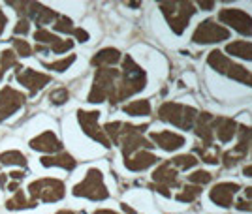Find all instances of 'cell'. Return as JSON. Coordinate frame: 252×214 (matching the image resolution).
<instances>
[{
	"label": "cell",
	"instance_id": "cell-3",
	"mask_svg": "<svg viewBox=\"0 0 252 214\" xmlns=\"http://www.w3.org/2000/svg\"><path fill=\"white\" fill-rule=\"evenodd\" d=\"M158 8L162 11L164 19L171 28V32L181 36L187 30L190 19L196 15V4L189 0H181V2H160Z\"/></svg>",
	"mask_w": 252,
	"mask_h": 214
},
{
	"label": "cell",
	"instance_id": "cell-21",
	"mask_svg": "<svg viewBox=\"0 0 252 214\" xmlns=\"http://www.w3.org/2000/svg\"><path fill=\"white\" fill-rule=\"evenodd\" d=\"M237 126L239 124L230 117L215 115V118H213V132H215V137L220 143H230L237 135Z\"/></svg>",
	"mask_w": 252,
	"mask_h": 214
},
{
	"label": "cell",
	"instance_id": "cell-32",
	"mask_svg": "<svg viewBox=\"0 0 252 214\" xmlns=\"http://www.w3.org/2000/svg\"><path fill=\"white\" fill-rule=\"evenodd\" d=\"M171 163V167H175V169H190V167H196L198 165V158L194 156V154H177V156H173L171 160H168Z\"/></svg>",
	"mask_w": 252,
	"mask_h": 214
},
{
	"label": "cell",
	"instance_id": "cell-51",
	"mask_svg": "<svg viewBox=\"0 0 252 214\" xmlns=\"http://www.w3.org/2000/svg\"><path fill=\"white\" fill-rule=\"evenodd\" d=\"M128 6H130V8H139L141 4H139V2H128Z\"/></svg>",
	"mask_w": 252,
	"mask_h": 214
},
{
	"label": "cell",
	"instance_id": "cell-36",
	"mask_svg": "<svg viewBox=\"0 0 252 214\" xmlns=\"http://www.w3.org/2000/svg\"><path fill=\"white\" fill-rule=\"evenodd\" d=\"M213 181V175L205 169H198V171L190 173L189 175V182L190 184H196V186H203V184H209Z\"/></svg>",
	"mask_w": 252,
	"mask_h": 214
},
{
	"label": "cell",
	"instance_id": "cell-12",
	"mask_svg": "<svg viewBox=\"0 0 252 214\" xmlns=\"http://www.w3.org/2000/svg\"><path fill=\"white\" fill-rule=\"evenodd\" d=\"M98 120H100V111H85V109L77 111V122H79L85 135H89L91 139L98 141L100 145H104L105 149H109L111 141L107 139L104 128L98 124Z\"/></svg>",
	"mask_w": 252,
	"mask_h": 214
},
{
	"label": "cell",
	"instance_id": "cell-39",
	"mask_svg": "<svg viewBox=\"0 0 252 214\" xmlns=\"http://www.w3.org/2000/svg\"><path fill=\"white\" fill-rule=\"evenodd\" d=\"M31 30V21L29 19H19L15 28H13V34H27Z\"/></svg>",
	"mask_w": 252,
	"mask_h": 214
},
{
	"label": "cell",
	"instance_id": "cell-53",
	"mask_svg": "<svg viewBox=\"0 0 252 214\" xmlns=\"http://www.w3.org/2000/svg\"><path fill=\"white\" fill-rule=\"evenodd\" d=\"M251 154H252V152H251Z\"/></svg>",
	"mask_w": 252,
	"mask_h": 214
},
{
	"label": "cell",
	"instance_id": "cell-11",
	"mask_svg": "<svg viewBox=\"0 0 252 214\" xmlns=\"http://www.w3.org/2000/svg\"><path fill=\"white\" fill-rule=\"evenodd\" d=\"M224 40H230V30L217 23V19H203L196 27L192 34V42L198 45H207V43H220Z\"/></svg>",
	"mask_w": 252,
	"mask_h": 214
},
{
	"label": "cell",
	"instance_id": "cell-31",
	"mask_svg": "<svg viewBox=\"0 0 252 214\" xmlns=\"http://www.w3.org/2000/svg\"><path fill=\"white\" fill-rule=\"evenodd\" d=\"M0 163L27 167V158H25V154L19 152V150H6V152H0Z\"/></svg>",
	"mask_w": 252,
	"mask_h": 214
},
{
	"label": "cell",
	"instance_id": "cell-35",
	"mask_svg": "<svg viewBox=\"0 0 252 214\" xmlns=\"http://www.w3.org/2000/svg\"><path fill=\"white\" fill-rule=\"evenodd\" d=\"M13 66H19L17 64L15 51H11V49L2 51V53H0V72H2V75L6 74V70H10V68H13Z\"/></svg>",
	"mask_w": 252,
	"mask_h": 214
},
{
	"label": "cell",
	"instance_id": "cell-40",
	"mask_svg": "<svg viewBox=\"0 0 252 214\" xmlns=\"http://www.w3.org/2000/svg\"><path fill=\"white\" fill-rule=\"evenodd\" d=\"M233 207L241 213H252V199H239L237 203H233Z\"/></svg>",
	"mask_w": 252,
	"mask_h": 214
},
{
	"label": "cell",
	"instance_id": "cell-30",
	"mask_svg": "<svg viewBox=\"0 0 252 214\" xmlns=\"http://www.w3.org/2000/svg\"><path fill=\"white\" fill-rule=\"evenodd\" d=\"M200 195H201V186H196V184H185L183 190L175 195V199H177L179 203H192V201H196Z\"/></svg>",
	"mask_w": 252,
	"mask_h": 214
},
{
	"label": "cell",
	"instance_id": "cell-43",
	"mask_svg": "<svg viewBox=\"0 0 252 214\" xmlns=\"http://www.w3.org/2000/svg\"><path fill=\"white\" fill-rule=\"evenodd\" d=\"M198 8H201V10H205V11H211L213 8H215V2H213V0H209V2L200 0V2H198Z\"/></svg>",
	"mask_w": 252,
	"mask_h": 214
},
{
	"label": "cell",
	"instance_id": "cell-1",
	"mask_svg": "<svg viewBox=\"0 0 252 214\" xmlns=\"http://www.w3.org/2000/svg\"><path fill=\"white\" fill-rule=\"evenodd\" d=\"M107 135V139L113 145L121 147L123 158L132 156L137 150H151L155 145L149 141V137L143 135V132L149 128V124H130V122H121L113 120L102 126Z\"/></svg>",
	"mask_w": 252,
	"mask_h": 214
},
{
	"label": "cell",
	"instance_id": "cell-16",
	"mask_svg": "<svg viewBox=\"0 0 252 214\" xmlns=\"http://www.w3.org/2000/svg\"><path fill=\"white\" fill-rule=\"evenodd\" d=\"M151 143H155V147H160L166 152H175L181 147L187 145V137L181 135V134H175L171 130H162V132H153L151 137H149Z\"/></svg>",
	"mask_w": 252,
	"mask_h": 214
},
{
	"label": "cell",
	"instance_id": "cell-10",
	"mask_svg": "<svg viewBox=\"0 0 252 214\" xmlns=\"http://www.w3.org/2000/svg\"><path fill=\"white\" fill-rule=\"evenodd\" d=\"M252 152V126L239 124L237 126V145L231 150L224 152L220 156V161L224 167H235L239 161H243Z\"/></svg>",
	"mask_w": 252,
	"mask_h": 214
},
{
	"label": "cell",
	"instance_id": "cell-7",
	"mask_svg": "<svg viewBox=\"0 0 252 214\" xmlns=\"http://www.w3.org/2000/svg\"><path fill=\"white\" fill-rule=\"evenodd\" d=\"M72 193L75 197H85V199H91V201H104L109 197V190L104 182V173L96 167H91L85 179L81 182H77Z\"/></svg>",
	"mask_w": 252,
	"mask_h": 214
},
{
	"label": "cell",
	"instance_id": "cell-46",
	"mask_svg": "<svg viewBox=\"0 0 252 214\" xmlns=\"http://www.w3.org/2000/svg\"><path fill=\"white\" fill-rule=\"evenodd\" d=\"M94 214H119L117 211H111V209H96Z\"/></svg>",
	"mask_w": 252,
	"mask_h": 214
},
{
	"label": "cell",
	"instance_id": "cell-8",
	"mask_svg": "<svg viewBox=\"0 0 252 214\" xmlns=\"http://www.w3.org/2000/svg\"><path fill=\"white\" fill-rule=\"evenodd\" d=\"M29 193L32 201L43 203H57L66 195V184L61 179H38L29 184Z\"/></svg>",
	"mask_w": 252,
	"mask_h": 214
},
{
	"label": "cell",
	"instance_id": "cell-29",
	"mask_svg": "<svg viewBox=\"0 0 252 214\" xmlns=\"http://www.w3.org/2000/svg\"><path fill=\"white\" fill-rule=\"evenodd\" d=\"M34 40L38 42V45H43L47 51H51L53 47H55V45H57L59 42H61L63 38H59L57 34L49 32L47 28H38V30L34 32Z\"/></svg>",
	"mask_w": 252,
	"mask_h": 214
},
{
	"label": "cell",
	"instance_id": "cell-17",
	"mask_svg": "<svg viewBox=\"0 0 252 214\" xmlns=\"http://www.w3.org/2000/svg\"><path fill=\"white\" fill-rule=\"evenodd\" d=\"M213 118L215 115H211L207 111H201L198 113V118H196V122H194V134H196V137L201 141L200 145L201 147H215V132H213Z\"/></svg>",
	"mask_w": 252,
	"mask_h": 214
},
{
	"label": "cell",
	"instance_id": "cell-52",
	"mask_svg": "<svg viewBox=\"0 0 252 214\" xmlns=\"http://www.w3.org/2000/svg\"><path fill=\"white\" fill-rule=\"evenodd\" d=\"M2 79H4V75H2V72H0V81H2Z\"/></svg>",
	"mask_w": 252,
	"mask_h": 214
},
{
	"label": "cell",
	"instance_id": "cell-2",
	"mask_svg": "<svg viewBox=\"0 0 252 214\" xmlns=\"http://www.w3.org/2000/svg\"><path fill=\"white\" fill-rule=\"evenodd\" d=\"M145 85H147V72L137 64L130 54H126V56H123L121 77H119V81H117V85H115V90H113V94H111V98H109L107 102L115 106L119 102L128 100L130 96L141 92V90L145 88Z\"/></svg>",
	"mask_w": 252,
	"mask_h": 214
},
{
	"label": "cell",
	"instance_id": "cell-13",
	"mask_svg": "<svg viewBox=\"0 0 252 214\" xmlns=\"http://www.w3.org/2000/svg\"><path fill=\"white\" fill-rule=\"evenodd\" d=\"M219 21L228 25L235 32L243 34V36H252V17L241 8H224L219 11Z\"/></svg>",
	"mask_w": 252,
	"mask_h": 214
},
{
	"label": "cell",
	"instance_id": "cell-34",
	"mask_svg": "<svg viewBox=\"0 0 252 214\" xmlns=\"http://www.w3.org/2000/svg\"><path fill=\"white\" fill-rule=\"evenodd\" d=\"M53 28L61 34H74V30H75L74 21H72L70 17H66V15H59L57 21L53 23Z\"/></svg>",
	"mask_w": 252,
	"mask_h": 214
},
{
	"label": "cell",
	"instance_id": "cell-50",
	"mask_svg": "<svg viewBox=\"0 0 252 214\" xmlns=\"http://www.w3.org/2000/svg\"><path fill=\"white\" fill-rule=\"evenodd\" d=\"M57 214H79V213H75V211H68V209H63V211H59Z\"/></svg>",
	"mask_w": 252,
	"mask_h": 214
},
{
	"label": "cell",
	"instance_id": "cell-47",
	"mask_svg": "<svg viewBox=\"0 0 252 214\" xmlns=\"http://www.w3.org/2000/svg\"><path fill=\"white\" fill-rule=\"evenodd\" d=\"M121 209H123V211H125L126 214H136V211H134L132 207H128V205H126V203L121 205Z\"/></svg>",
	"mask_w": 252,
	"mask_h": 214
},
{
	"label": "cell",
	"instance_id": "cell-4",
	"mask_svg": "<svg viewBox=\"0 0 252 214\" xmlns=\"http://www.w3.org/2000/svg\"><path fill=\"white\" fill-rule=\"evenodd\" d=\"M198 113L200 111L192 106H185L179 102H164L158 107L157 118L181 130H192L196 118H198Z\"/></svg>",
	"mask_w": 252,
	"mask_h": 214
},
{
	"label": "cell",
	"instance_id": "cell-26",
	"mask_svg": "<svg viewBox=\"0 0 252 214\" xmlns=\"http://www.w3.org/2000/svg\"><path fill=\"white\" fill-rule=\"evenodd\" d=\"M194 156L198 158V160L205 161V163H211V165H217L219 161H220V149L215 145V147H201L200 143L194 147Z\"/></svg>",
	"mask_w": 252,
	"mask_h": 214
},
{
	"label": "cell",
	"instance_id": "cell-27",
	"mask_svg": "<svg viewBox=\"0 0 252 214\" xmlns=\"http://www.w3.org/2000/svg\"><path fill=\"white\" fill-rule=\"evenodd\" d=\"M123 111H125L126 115H130V117H149L153 109H151V102L149 100H134V102L126 104L123 107Z\"/></svg>",
	"mask_w": 252,
	"mask_h": 214
},
{
	"label": "cell",
	"instance_id": "cell-20",
	"mask_svg": "<svg viewBox=\"0 0 252 214\" xmlns=\"http://www.w3.org/2000/svg\"><path fill=\"white\" fill-rule=\"evenodd\" d=\"M31 149L43 152V156H49V154L63 152V143L53 132L47 130V132H42L40 135H36L34 139H31Z\"/></svg>",
	"mask_w": 252,
	"mask_h": 214
},
{
	"label": "cell",
	"instance_id": "cell-49",
	"mask_svg": "<svg viewBox=\"0 0 252 214\" xmlns=\"http://www.w3.org/2000/svg\"><path fill=\"white\" fill-rule=\"evenodd\" d=\"M6 182H8V175L0 173V186H6Z\"/></svg>",
	"mask_w": 252,
	"mask_h": 214
},
{
	"label": "cell",
	"instance_id": "cell-42",
	"mask_svg": "<svg viewBox=\"0 0 252 214\" xmlns=\"http://www.w3.org/2000/svg\"><path fill=\"white\" fill-rule=\"evenodd\" d=\"M149 188L151 190H155V192H158L160 195H164V197H171V190H166V188H162V186H157V184H149Z\"/></svg>",
	"mask_w": 252,
	"mask_h": 214
},
{
	"label": "cell",
	"instance_id": "cell-18",
	"mask_svg": "<svg viewBox=\"0 0 252 214\" xmlns=\"http://www.w3.org/2000/svg\"><path fill=\"white\" fill-rule=\"evenodd\" d=\"M153 184L157 186H162L166 190H171V188H179L181 186V181H179V171L175 167H171V163L168 160L160 161L157 165V169L153 171Z\"/></svg>",
	"mask_w": 252,
	"mask_h": 214
},
{
	"label": "cell",
	"instance_id": "cell-37",
	"mask_svg": "<svg viewBox=\"0 0 252 214\" xmlns=\"http://www.w3.org/2000/svg\"><path fill=\"white\" fill-rule=\"evenodd\" d=\"M13 42V49H15V54H19L23 58L27 56H32L34 54V47H31V43L25 42V40H11Z\"/></svg>",
	"mask_w": 252,
	"mask_h": 214
},
{
	"label": "cell",
	"instance_id": "cell-44",
	"mask_svg": "<svg viewBox=\"0 0 252 214\" xmlns=\"http://www.w3.org/2000/svg\"><path fill=\"white\" fill-rule=\"evenodd\" d=\"M6 25H8V17H6V13H4V11H2V8H0V36L4 34Z\"/></svg>",
	"mask_w": 252,
	"mask_h": 214
},
{
	"label": "cell",
	"instance_id": "cell-41",
	"mask_svg": "<svg viewBox=\"0 0 252 214\" xmlns=\"http://www.w3.org/2000/svg\"><path fill=\"white\" fill-rule=\"evenodd\" d=\"M72 36H75V40H77V42H81V43H85L87 40H89V32L83 30V28H75Z\"/></svg>",
	"mask_w": 252,
	"mask_h": 214
},
{
	"label": "cell",
	"instance_id": "cell-25",
	"mask_svg": "<svg viewBox=\"0 0 252 214\" xmlns=\"http://www.w3.org/2000/svg\"><path fill=\"white\" fill-rule=\"evenodd\" d=\"M226 53L243 60H252V43L247 40H235L226 45Z\"/></svg>",
	"mask_w": 252,
	"mask_h": 214
},
{
	"label": "cell",
	"instance_id": "cell-48",
	"mask_svg": "<svg viewBox=\"0 0 252 214\" xmlns=\"http://www.w3.org/2000/svg\"><path fill=\"white\" fill-rule=\"evenodd\" d=\"M243 175H245V177H252V165H245V169H243Z\"/></svg>",
	"mask_w": 252,
	"mask_h": 214
},
{
	"label": "cell",
	"instance_id": "cell-6",
	"mask_svg": "<svg viewBox=\"0 0 252 214\" xmlns=\"http://www.w3.org/2000/svg\"><path fill=\"white\" fill-rule=\"evenodd\" d=\"M121 77V70L117 68H98L93 79V86H91V92L87 96V102L91 104H102L105 100H109L115 85Z\"/></svg>",
	"mask_w": 252,
	"mask_h": 214
},
{
	"label": "cell",
	"instance_id": "cell-14",
	"mask_svg": "<svg viewBox=\"0 0 252 214\" xmlns=\"http://www.w3.org/2000/svg\"><path fill=\"white\" fill-rule=\"evenodd\" d=\"M27 102V96L15 90L13 86L6 85L0 90V120L11 117L15 111H19Z\"/></svg>",
	"mask_w": 252,
	"mask_h": 214
},
{
	"label": "cell",
	"instance_id": "cell-38",
	"mask_svg": "<svg viewBox=\"0 0 252 214\" xmlns=\"http://www.w3.org/2000/svg\"><path fill=\"white\" fill-rule=\"evenodd\" d=\"M49 100H51L53 106H63L66 104L68 100H70V92H68V88H55L51 94H49Z\"/></svg>",
	"mask_w": 252,
	"mask_h": 214
},
{
	"label": "cell",
	"instance_id": "cell-45",
	"mask_svg": "<svg viewBox=\"0 0 252 214\" xmlns=\"http://www.w3.org/2000/svg\"><path fill=\"white\" fill-rule=\"evenodd\" d=\"M8 177H10V179H13L15 182H19L23 177H25V171H11V173H8Z\"/></svg>",
	"mask_w": 252,
	"mask_h": 214
},
{
	"label": "cell",
	"instance_id": "cell-22",
	"mask_svg": "<svg viewBox=\"0 0 252 214\" xmlns=\"http://www.w3.org/2000/svg\"><path fill=\"white\" fill-rule=\"evenodd\" d=\"M157 163H160V158L157 154H153L151 150H137L132 156L125 158V167L130 171H145Z\"/></svg>",
	"mask_w": 252,
	"mask_h": 214
},
{
	"label": "cell",
	"instance_id": "cell-9",
	"mask_svg": "<svg viewBox=\"0 0 252 214\" xmlns=\"http://www.w3.org/2000/svg\"><path fill=\"white\" fill-rule=\"evenodd\" d=\"M10 6L15 8V11L21 15V19H29V21L36 23L40 28L55 23L59 17L57 11L43 6L40 2H10Z\"/></svg>",
	"mask_w": 252,
	"mask_h": 214
},
{
	"label": "cell",
	"instance_id": "cell-33",
	"mask_svg": "<svg viewBox=\"0 0 252 214\" xmlns=\"http://www.w3.org/2000/svg\"><path fill=\"white\" fill-rule=\"evenodd\" d=\"M75 58H77L75 54H68V56H64L61 60H55V62H43V68L53 70V72H66L75 62Z\"/></svg>",
	"mask_w": 252,
	"mask_h": 214
},
{
	"label": "cell",
	"instance_id": "cell-19",
	"mask_svg": "<svg viewBox=\"0 0 252 214\" xmlns=\"http://www.w3.org/2000/svg\"><path fill=\"white\" fill-rule=\"evenodd\" d=\"M17 83L25 86L27 90H31V94H36L38 90H42L43 86L51 83V75L36 72L32 68H25L23 72L17 74Z\"/></svg>",
	"mask_w": 252,
	"mask_h": 214
},
{
	"label": "cell",
	"instance_id": "cell-15",
	"mask_svg": "<svg viewBox=\"0 0 252 214\" xmlns=\"http://www.w3.org/2000/svg\"><path fill=\"white\" fill-rule=\"evenodd\" d=\"M239 190L241 186L237 182H217L209 190V197L215 205H219L222 209H230L233 207V197Z\"/></svg>",
	"mask_w": 252,
	"mask_h": 214
},
{
	"label": "cell",
	"instance_id": "cell-24",
	"mask_svg": "<svg viewBox=\"0 0 252 214\" xmlns=\"http://www.w3.org/2000/svg\"><path fill=\"white\" fill-rule=\"evenodd\" d=\"M123 60V53L115 47H104L91 58V64L94 68H113Z\"/></svg>",
	"mask_w": 252,
	"mask_h": 214
},
{
	"label": "cell",
	"instance_id": "cell-23",
	"mask_svg": "<svg viewBox=\"0 0 252 214\" xmlns=\"http://www.w3.org/2000/svg\"><path fill=\"white\" fill-rule=\"evenodd\" d=\"M40 163L43 167H61V169H66V171H72L77 167V160H75L72 154L68 152H57V154H49V156H42L40 158Z\"/></svg>",
	"mask_w": 252,
	"mask_h": 214
},
{
	"label": "cell",
	"instance_id": "cell-5",
	"mask_svg": "<svg viewBox=\"0 0 252 214\" xmlns=\"http://www.w3.org/2000/svg\"><path fill=\"white\" fill-rule=\"evenodd\" d=\"M207 64H209L213 70H217L219 74L226 75V77H230L233 81H239V83L252 88V72L247 70L243 64L233 62L226 53H222L219 49L211 51V53L207 54Z\"/></svg>",
	"mask_w": 252,
	"mask_h": 214
},
{
	"label": "cell",
	"instance_id": "cell-28",
	"mask_svg": "<svg viewBox=\"0 0 252 214\" xmlns=\"http://www.w3.org/2000/svg\"><path fill=\"white\" fill-rule=\"evenodd\" d=\"M29 207H36V201H32L27 197V193L23 190H17L15 195L6 201V209L8 211H21V209H29Z\"/></svg>",
	"mask_w": 252,
	"mask_h": 214
}]
</instances>
